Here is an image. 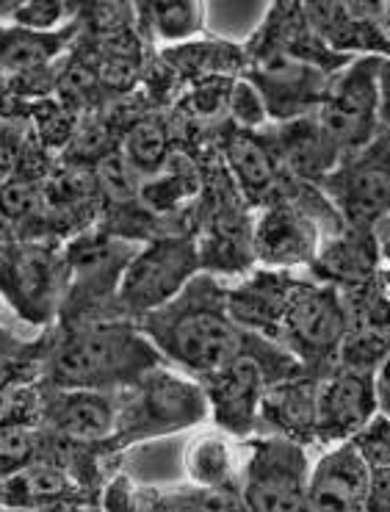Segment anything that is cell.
Returning <instances> with one entry per match:
<instances>
[{"instance_id":"obj_1","label":"cell","mask_w":390,"mask_h":512,"mask_svg":"<svg viewBox=\"0 0 390 512\" xmlns=\"http://www.w3.org/2000/svg\"><path fill=\"white\" fill-rule=\"evenodd\" d=\"M144 335L158 355L189 374L208 377L244 349L241 324L211 277H194L164 308L144 316Z\"/></svg>"},{"instance_id":"obj_2","label":"cell","mask_w":390,"mask_h":512,"mask_svg":"<svg viewBox=\"0 0 390 512\" xmlns=\"http://www.w3.org/2000/svg\"><path fill=\"white\" fill-rule=\"evenodd\" d=\"M158 349L128 322H83L50 355V382L59 388L117 391L158 366Z\"/></svg>"},{"instance_id":"obj_3","label":"cell","mask_w":390,"mask_h":512,"mask_svg":"<svg viewBox=\"0 0 390 512\" xmlns=\"http://www.w3.org/2000/svg\"><path fill=\"white\" fill-rule=\"evenodd\" d=\"M200 269V250L189 239H158L130 255L117 286V308L144 319L189 286Z\"/></svg>"},{"instance_id":"obj_4","label":"cell","mask_w":390,"mask_h":512,"mask_svg":"<svg viewBox=\"0 0 390 512\" xmlns=\"http://www.w3.org/2000/svg\"><path fill=\"white\" fill-rule=\"evenodd\" d=\"M208 413V396L175 371L153 366L128 385V399L117 405V427L133 435H166L191 427Z\"/></svg>"},{"instance_id":"obj_5","label":"cell","mask_w":390,"mask_h":512,"mask_svg":"<svg viewBox=\"0 0 390 512\" xmlns=\"http://www.w3.org/2000/svg\"><path fill=\"white\" fill-rule=\"evenodd\" d=\"M310 465L291 438H269L252 446L244 474V504L252 510H305Z\"/></svg>"},{"instance_id":"obj_6","label":"cell","mask_w":390,"mask_h":512,"mask_svg":"<svg viewBox=\"0 0 390 512\" xmlns=\"http://www.w3.org/2000/svg\"><path fill=\"white\" fill-rule=\"evenodd\" d=\"M67 291V263L42 244H20L0 269V294L31 324H45L56 316Z\"/></svg>"},{"instance_id":"obj_7","label":"cell","mask_w":390,"mask_h":512,"mask_svg":"<svg viewBox=\"0 0 390 512\" xmlns=\"http://www.w3.org/2000/svg\"><path fill=\"white\" fill-rule=\"evenodd\" d=\"M379 64L357 61L352 70L332 86L321 106V133L332 147L360 150L374 133L379 111Z\"/></svg>"},{"instance_id":"obj_8","label":"cell","mask_w":390,"mask_h":512,"mask_svg":"<svg viewBox=\"0 0 390 512\" xmlns=\"http://www.w3.org/2000/svg\"><path fill=\"white\" fill-rule=\"evenodd\" d=\"M349 316L332 288H291L285 297L280 335L305 358H327L346 338Z\"/></svg>"},{"instance_id":"obj_9","label":"cell","mask_w":390,"mask_h":512,"mask_svg":"<svg viewBox=\"0 0 390 512\" xmlns=\"http://www.w3.org/2000/svg\"><path fill=\"white\" fill-rule=\"evenodd\" d=\"M377 410L374 374L341 366L316 388V435L330 443L349 441Z\"/></svg>"},{"instance_id":"obj_10","label":"cell","mask_w":390,"mask_h":512,"mask_svg":"<svg viewBox=\"0 0 390 512\" xmlns=\"http://www.w3.org/2000/svg\"><path fill=\"white\" fill-rule=\"evenodd\" d=\"M133 247L125 241L108 239V236H83L72 241V247L64 252L67 263V291L70 299L83 308L95 305L97 299L117 297L119 277L128 266Z\"/></svg>"},{"instance_id":"obj_11","label":"cell","mask_w":390,"mask_h":512,"mask_svg":"<svg viewBox=\"0 0 390 512\" xmlns=\"http://www.w3.org/2000/svg\"><path fill=\"white\" fill-rule=\"evenodd\" d=\"M332 194L355 225H374L390 216V150L355 158L332 178Z\"/></svg>"},{"instance_id":"obj_12","label":"cell","mask_w":390,"mask_h":512,"mask_svg":"<svg viewBox=\"0 0 390 512\" xmlns=\"http://www.w3.org/2000/svg\"><path fill=\"white\" fill-rule=\"evenodd\" d=\"M371 468L352 441L324 454L308 477V510H366Z\"/></svg>"},{"instance_id":"obj_13","label":"cell","mask_w":390,"mask_h":512,"mask_svg":"<svg viewBox=\"0 0 390 512\" xmlns=\"http://www.w3.org/2000/svg\"><path fill=\"white\" fill-rule=\"evenodd\" d=\"M208 402L216 407V421L233 432H247L258 421V405L263 396V371L255 355L244 349L227 366L208 374Z\"/></svg>"},{"instance_id":"obj_14","label":"cell","mask_w":390,"mask_h":512,"mask_svg":"<svg viewBox=\"0 0 390 512\" xmlns=\"http://www.w3.org/2000/svg\"><path fill=\"white\" fill-rule=\"evenodd\" d=\"M260 261L272 266H296L319 252V233L305 211L288 203H272L252 233Z\"/></svg>"},{"instance_id":"obj_15","label":"cell","mask_w":390,"mask_h":512,"mask_svg":"<svg viewBox=\"0 0 390 512\" xmlns=\"http://www.w3.org/2000/svg\"><path fill=\"white\" fill-rule=\"evenodd\" d=\"M50 427L64 438L81 443H95L108 438L117 429V402L111 391L89 388H61L45 410Z\"/></svg>"},{"instance_id":"obj_16","label":"cell","mask_w":390,"mask_h":512,"mask_svg":"<svg viewBox=\"0 0 390 512\" xmlns=\"http://www.w3.org/2000/svg\"><path fill=\"white\" fill-rule=\"evenodd\" d=\"M258 421L283 432L285 438L316 432V388L296 380L266 385L260 396Z\"/></svg>"},{"instance_id":"obj_17","label":"cell","mask_w":390,"mask_h":512,"mask_svg":"<svg viewBox=\"0 0 390 512\" xmlns=\"http://www.w3.org/2000/svg\"><path fill=\"white\" fill-rule=\"evenodd\" d=\"M67 34L53 31H31L23 25L0 28V70L6 72H31L48 67V61L56 56V50L67 42Z\"/></svg>"},{"instance_id":"obj_18","label":"cell","mask_w":390,"mask_h":512,"mask_svg":"<svg viewBox=\"0 0 390 512\" xmlns=\"http://www.w3.org/2000/svg\"><path fill=\"white\" fill-rule=\"evenodd\" d=\"M227 158H230V167L236 172L241 189L247 191V197L266 200L277 189V164H274L272 153L255 136L238 133L230 142Z\"/></svg>"},{"instance_id":"obj_19","label":"cell","mask_w":390,"mask_h":512,"mask_svg":"<svg viewBox=\"0 0 390 512\" xmlns=\"http://www.w3.org/2000/svg\"><path fill=\"white\" fill-rule=\"evenodd\" d=\"M183 468L200 490L227 488L233 479V449L222 435H200L183 454Z\"/></svg>"},{"instance_id":"obj_20","label":"cell","mask_w":390,"mask_h":512,"mask_svg":"<svg viewBox=\"0 0 390 512\" xmlns=\"http://www.w3.org/2000/svg\"><path fill=\"white\" fill-rule=\"evenodd\" d=\"M6 493L17 504H50L67 493V477L53 465H31L6 477Z\"/></svg>"},{"instance_id":"obj_21","label":"cell","mask_w":390,"mask_h":512,"mask_svg":"<svg viewBox=\"0 0 390 512\" xmlns=\"http://www.w3.org/2000/svg\"><path fill=\"white\" fill-rule=\"evenodd\" d=\"M48 203V191L31 178H3L0 180V222L20 230L34 216L42 214Z\"/></svg>"},{"instance_id":"obj_22","label":"cell","mask_w":390,"mask_h":512,"mask_svg":"<svg viewBox=\"0 0 390 512\" xmlns=\"http://www.w3.org/2000/svg\"><path fill=\"white\" fill-rule=\"evenodd\" d=\"M166 150H169V142H166V131L161 128V122H136L125 136V158L130 167L144 175H155L164 167Z\"/></svg>"},{"instance_id":"obj_23","label":"cell","mask_w":390,"mask_h":512,"mask_svg":"<svg viewBox=\"0 0 390 512\" xmlns=\"http://www.w3.org/2000/svg\"><path fill=\"white\" fill-rule=\"evenodd\" d=\"M153 25L161 39H186L200 28L197 0H153Z\"/></svg>"},{"instance_id":"obj_24","label":"cell","mask_w":390,"mask_h":512,"mask_svg":"<svg viewBox=\"0 0 390 512\" xmlns=\"http://www.w3.org/2000/svg\"><path fill=\"white\" fill-rule=\"evenodd\" d=\"M341 363L349 369L360 371H377V366L385 360L390 352V338L388 333H379V330H366V333H346L341 341Z\"/></svg>"},{"instance_id":"obj_25","label":"cell","mask_w":390,"mask_h":512,"mask_svg":"<svg viewBox=\"0 0 390 512\" xmlns=\"http://www.w3.org/2000/svg\"><path fill=\"white\" fill-rule=\"evenodd\" d=\"M349 441L355 443V449L366 460L368 468L390 465V416L377 410Z\"/></svg>"},{"instance_id":"obj_26","label":"cell","mask_w":390,"mask_h":512,"mask_svg":"<svg viewBox=\"0 0 390 512\" xmlns=\"http://www.w3.org/2000/svg\"><path fill=\"white\" fill-rule=\"evenodd\" d=\"M34 454V432L28 424H3L0 427V477L6 479L14 471H20Z\"/></svg>"},{"instance_id":"obj_27","label":"cell","mask_w":390,"mask_h":512,"mask_svg":"<svg viewBox=\"0 0 390 512\" xmlns=\"http://www.w3.org/2000/svg\"><path fill=\"white\" fill-rule=\"evenodd\" d=\"M64 17V0H23L12 20L31 31H53Z\"/></svg>"},{"instance_id":"obj_28","label":"cell","mask_w":390,"mask_h":512,"mask_svg":"<svg viewBox=\"0 0 390 512\" xmlns=\"http://www.w3.org/2000/svg\"><path fill=\"white\" fill-rule=\"evenodd\" d=\"M227 106L233 111L244 128H258L260 122L266 120V100H263V92H258L255 86L241 81L230 89V97H227Z\"/></svg>"},{"instance_id":"obj_29","label":"cell","mask_w":390,"mask_h":512,"mask_svg":"<svg viewBox=\"0 0 390 512\" xmlns=\"http://www.w3.org/2000/svg\"><path fill=\"white\" fill-rule=\"evenodd\" d=\"M128 0H95L92 23L103 34H114L128 28Z\"/></svg>"},{"instance_id":"obj_30","label":"cell","mask_w":390,"mask_h":512,"mask_svg":"<svg viewBox=\"0 0 390 512\" xmlns=\"http://www.w3.org/2000/svg\"><path fill=\"white\" fill-rule=\"evenodd\" d=\"M31 410V396L20 388H9V385H0V427L3 424H17L23 421L25 413Z\"/></svg>"},{"instance_id":"obj_31","label":"cell","mask_w":390,"mask_h":512,"mask_svg":"<svg viewBox=\"0 0 390 512\" xmlns=\"http://www.w3.org/2000/svg\"><path fill=\"white\" fill-rule=\"evenodd\" d=\"M366 510L390 512V465H377L368 474Z\"/></svg>"},{"instance_id":"obj_32","label":"cell","mask_w":390,"mask_h":512,"mask_svg":"<svg viewBox=\"0 0 390 512\" xmlns=\"http://www.w3.org/2000/svg\"><path fill=\"white\" fill-rule=\"evenodd\" d=\"M374 388H377L379 410L390 407V352L385 355V360L379 363L377 371H374Z\"/></svg>"},{"instance_id":"obj_33","label":"cell","mask_w":390,"mask_h":512,"mask_svg":"<svg viewBox=\"0 0 390 512\" xmlns=\"http://www.w3.org/2000/svg\"><path fill=\"white\" fill-rule=\"evenodd\" d=\"M14 247H17V239H14V227L3 225L0 222V269L6 266V261L12 258Z\"/></svg>"},{"instance_id":"obj_34","label":"cell","mask_w":390,"mask_h":512,"mask_svg":"<svg viewBox=\"0 0 390 512\" xmlns=\"http://www.w3.org/2000/svg\"><path fill=\"white\" fill-rule=\"evenodd\" d=\"M382 269H385V277H388L390 286V225L388 230L382 233Z\"/></svg>"},{"instance_id":"obj_35","label":"cell","mask_w":390,"mask_h":512,"mask_svg":"<svg viewBox=\"0 0 390 512\" xmlns=\"http://www.w3.org/2000/svg\"><path fill=\"white\" fill-rule=\"evenodd\" d=\"M23 0H0V17L3 14H14L17 12V6H20Z\"/></svg>"},{"instance_id":"obj_36","label":"cell","mask_w":390,"mask_h":512,"mask_svg":"<svg viewBox=\"0 0 390 512\" xmlns=\"http://www.w3.org/2000/svg\"><path fill=\"white\" fill-rule=\"evenodd\" d=\"M6 178V164H3V161H0V180Z\"/></svg>"},{"instance_id":"obj_37","label":"cell","mask_w":390,"mask_h":512,"mask_svg":"<svg viewBox=\"0 0 390 512\" xmlns=\"http://www.w3.org/2000/svg\"><path fill=\"white\" fill-rule=\"evenodd\" d=\"M382 413H388V416H390V407H385V410H382Z\"/></svg>"},{"instance_id":"obj_38","label":"cell","mask_w":390,"mask_h":512,"mask_svg":"<svg viewBox=\"0 0 390 512\" xmlns=\"http://www.w3.org/2000/svg\"><path fill=\"white\" fill-rule=\"evenodd\" d=\"M388 3H390V0H388Z\"/></svg>"}]
</instances>
